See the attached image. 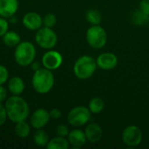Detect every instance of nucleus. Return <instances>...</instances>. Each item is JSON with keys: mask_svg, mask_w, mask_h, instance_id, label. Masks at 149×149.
<instances>
[{"mask_svg": "<svg viewBox=\"0 0 149 149\" xmlns=\"http://www.w3.org/2000/svg\"><path fill=\"white\" fill-rule=\"evenodd\" d=\"M4 107L8 119L15 124L26 120L30 114L29 105L20 95H12L8 98L5 100Z\"/></svg>", "mask_w": 149, "mask_h": 149, "instance_id": "nucleus-1", "label": "nucleus"}, {"mask_svg": "<svg viewBox=\"0 0 149 149\" xmlns=\"http://www.w3.org/2000/svg\"><path fill=\"white\" fill-rule=\"evenodd\" d=\"M54 75L51 70L40 68L34 72L31 78V85L34 91L39 94L48 93L54 86Z\"/></svg>", "mask_w": 149, "mask_h": 149, "instance_id": "nucleus-2", "label": "nucleus"}, {"mask_svg": "<svg viewBox=\"0 0 149 149\" xmlns=\"http://www.w3.org/2000/svg\"><path fill=\"white\" fill-rule=\"evenodd\" d=\"M36 58V48L30 41H21L16 47L14 52V58L16 63L25 67L31 65Z\"/></svg>", "mask_w": 149, "mask_h": 149, "instance_id": "nucleus-3", "label": "nucleus"}, {"mask_svg": "<svg viewBox=\"0 0 149 149\" xmlns=\"http://www.w3.org/2000/svg\"><path fill=\"white\" fill-rule=\"evenodd\" d=\"M97 68L96 60L88 55H83L79 57L73 65L74 75L81 80L91 78L95 72Z\"/></svg>", "mask_w": 149, "mask_h": 149, "instance_id": "nucleus-4", "label": "nucleus"}, {"mask_svg": "<svg viewBox=\"0 0 149 149\" xmlns=\"http://www.w3.org/2000/svg\"><path fill=\"white\" fill-rule=\"evenodd\" d=\"M86 41L94 49L103 48L107 42V34L100 24L92 25L86 31Z\"/></svg>", "mask_w": 149, "mask_h": 149, "instance_id": "nucleus-5", "label": "nucleus"}, {"mask_svg": "<svg viewBox=\"0 0 149 149\" xmlns=\"http://www.w3.org/2000/svg\"><path fill=\"white\" fill-rule=\"evenodd\" d=\"M35 41L39 47L51 50L57 45L58 37L52 28L42 26L38 31H36Z\"/></svg>", "mask_w": 149, "mask_h": 149, "instance_id": "nucleus-6", "label": "nucleus"}, {"mask_svg": "<svg viewBox=\"0 0 149 149\" xmlns=\"http://www.w3.org/2000/svg\"><path fill=\"white\" fill-rule=\"evenodd\" d=\"M89 108L79 106L73 107L67 115V120L69 124L74 127H80L85 126L91 120V114Z\"/></svg>", "mask_w": 149, "mask_h": 149, "instance_id": "nucleus-7", "label": "nucleus"}, {"mask_svg": "<svg viewBox=\"0 0 149 149\" xmlns=\"http://www.w3.org/2000/svg\"><path fill=\"white\" fill-rule=\"evenodd\" d=\"M122 141L129 148L138 147L142 141V132L137 126L131 125L127 127L122 132Z\"/></svg>", "mask_w": 149, "mask_h": 149, "instance_id": "nucleus-8", "label": "nucleus"}, {"mask_svg": "<svg viewBox=\"0 0 149 149\" xmlns=\"http://www.w3.org/2000/svg\"><path fill=\"white\" fill-rule=\"evenodd\" d=\"M63 63L62 55L54 50H49L42 57V65L45 68L53 71L61 66Z\"/></svg>", "mask_w": 149, "mask_h": 149, "instance_id": "nucleus-9", "label": "nucleus"}, {"mask_svg": "<svg viewBox=\"0 0 149 149\" xmlns=\"http://www.w3.org/2000/svg\"><path fill=\"white\" fill-rule=\"evenodd\" d=\"M50 113L44 108L37 109L31 116V126L37 129L44 128L50 121Z\"/></svg>", "mask_w": 149, "mask_h": 149, "instance_id": "nucleus-10", "label": "nucleus"}, {"mask_svg": "<svg viewBox=\"0 0 149 149\" xmlns=\"http://www.w3.org/2000/svg\"><path fill=\"white\" fill-rule=\"evenodd\" d=\"M22 23L26 29L30 31H38L43 26V17L37 12L30 11L24 14Z\"/></svg>", "mask_w": 149, "mask_h": 149, "instance_id": "nucleus-11", "label": "nucleus"}, {"mask_svg": "<svg viewBox=\"0 0 149 149\" xmlns=\"http://www.w3.org/2000/svg\"><path fill=\"white\" fill-rule=\"evenodd\" d=\"M96 63L97 66L102 70H112L117 66L118 58L114 53L104 52L98 56Z\"/></svg>", "mask_w": 149, "mask_h": 149, "instance_id": "nucleus-12", "label": "nucleus"}, {"mask_svg": "<svg viewBox=\"0 0 149 149\" xmlns=\"http://www.w3.org/2000/svg\"><path fill=\"white\" fill-rule=\"evenodd\" d=\"M18 0H0V17L10 18L18 10Z\"/></svg>", "mask_w": 149, "mask_h": 149, "instance_id": "nucleus-13", "label": "nucleus"}, {"mask_svg": "<svg viewBox=\"0 0 149 149\" xmlns=\"http://www.w3.org/2000/svg\"><path fill=\"white\" fill-rule=\"evenodd\" d=\"M85 134L87 141L90 143L99 142L103 135L102 128L98 123H90L85 129Z\"/></svg>", "mask_w": 149, "mask_h": 149, "instance_id": "nucleus-14", "label": "nucleus"}, {"mask_svg": "<svg viewBox=\"0 0 149 149\" xmlns=\"http://www.w3.org/2000/svg\"><path fill=\"white\" fill-rule=\"evenodd\" d=\"M67 140L73 148H79L83 147L86 143V137L85 134V132H83L80 129H73L69 132V134L67 136Z\"/></svg>", "mask_w": 149, "mask_h": 149, "instance_id": "nucleus-15", "label": "nucleus"}, {"mask_svg": "<svg viewBox=\"0 0 149 149\" xmlns=\"http://www.w3.org/2000/svg\"><path fill=\"white\" fill-rule=\"evenodd\" d=\"M25 88L24 82L18 76L12 77L8 81V90L12 95H21Z\"/></svg>", "mask_w": 149, "mask_h": 149, "instance_id": "nucleus-16", "label": "nucleus"}, {"mask_svg": "<svg viewBox=\"0 0 149 149\" xmlns=\"http://www.w3.org/2000/svg\"><path fill=\"white\" fill-rule=\"evenodd\" d=\"M3 43L8 47H16L20 42L21 38L19 34L13 31H8L3 37Z\"/></svg>", "mask_w": 149, "mask_h": 149, "instance_id": "nucleus-17", "label": "nucleus"}, {"mask_svg": "<svg viewBox=\"0 0 149 149\" xmlns=\"http://www.w3.org/2000/svg\"><path fill=\"white\" fill-rule=\"evenodd\" d=\"M69 141L65 137L57 136L52 138L49 141L48 144L46 145L47 149H68L69 148Z\"/></svg>", "mask_w": 149, "mask_h": 149, "instance_id": "nucleus-18", "label": "nucleus"}, {"mask_svg": "<svg viewBox=\"0 0 149 149\" xmlns=\"http://www.w3.org/2000/svg\"><path fill=\"white\" fill-rule=\"evenodd\" d=\"M15 134H17V137H19L21 139L27 138L31 134V127H30V125L25 120L16 123V125H15Z\"/></svg>", "mask_w": 149, "mask_h": 149, "instance_id": "nucleus-19", "label": "nucleus"}, {"mask_svg": "<svg viewBox=\"0 0 149 149\" xmlns=\"http://www.w3.org/2000/svg\"><path fill=\"white\" fill-rule=\"evenodd\" d=\"M34 143L38 147H46L49 142V135L43 129H37L33 135Z\"/></svg>", "mask_w": 149, "mask_h": 149, "instance_id": "nucleus-20", "label": "nucleus"}, {"mask_svg": "<svg viewBox=\"0 0 149 149\" xmlns=\"http://www.w3.org/2000/svg\"><path fill=\"white\" fill-rule=\"evenodd\" d=\"M131 20L134 24L141 26V25H145L148 23L149 16L139 9V10L134 11V13L131 17Z\"/></svg>", "mask_w": 149, "mask_h": 149, "instance_id": "nucleus-21", "label": "nucleus"}, {"mask_svg": "<svg viewBox=\"0 0 149 149\" xmlns=\"http://www.w3.org/2000/svg\"><path fill=\"white\" fill-rule=\"evenodd\" d=\"M105 107V103L103 101V100L100 97H95L93 98L88 105V108L90 110V112L92 113H100L103 111Z\"/></svg>", "mask_w": 149, "mask_h": 149, "instance_id": "nucleus-22", "label": "nucleus"}, {"mask_svg": "<svg viewBox=\"0 0 149 149\" xmlns=\"http://www.w3.org/2000/svg\"><path fill=\"white\" fill-rule=\"evenodd\" d=\"M86 18L88 21V23H90L92 25L100 24L101 20H102V17H101L100 12L97 10H94V9H91L86 12Z\"/></svg>", "mask_w": 149, "mask_h": 149, "instance_id": "nucleus-23", "label": "nucleus"}, {"mask_svg": "<svg viewBox=\"0 0 149 149\" xmlns=\"http://www.w3.org/2000/svg\"><path fill=\"white\" fill-rule=\"evenodd\" d=\"M57 23V17L53 13H48L43 17V26L52 28Z\"/></svg>", "mask_w": 149, "mask_h": 149, "instance_id": "nucleus-24", "label": "nucleus"}, {"mask_svg": "<svg viewBox=\"0 0 149 149\" xmlns=\"http://www.w3.org/2000/svg\"><path fill=\"white\" fill-rule=\"evenodd\" d=\"M69 132L70 131L68 129V127L64 124H60V125L57 126V127H56V134L58 136L66 138L69 134Z\"/></svg>", "mask_w": 149, "mask_h": 149, "instance_id": "nucleus-25", "label": "nucleus"}, {"mask_svg": "<svg viewBox=\"0 0 149 149\" xmlns=\"http://www.w3.org/2000/svg\"><path fill=\"white\" fill-rule=\"evenodd\" d=\"M8 79H9V72L7 68L4 65H0V86L6 83Z\"/></svg>", "mask_w": 149, "mask_h": 149, "instance_id": "nucleus-26", "label": "nucleus"}, {"mask_svg": "<svg viewBox=\"0 0 149 149\" xmlns=\"http://www.w3.org/2000/svg\"><path fill=\"white\" fill-rule=\"evenodd\" d=\"M9 31V22L7 18L0 17V38H2Z\"/></svg>", "mask_w": 149, "mask_h": 149, "instance_id": "nucleus-27", "label": "nucleus"}, {"mask_svg": "<svg viewBox=\"0 0 149 149\" xmlns=\"http://www.w3.org/2000/svg\"><path fill=\"white\" fill-rule=\"evenodd\" d=\"M7 119H8V117H7L5 107L3 106L2 103L0 102V126L3 125Z\"/></svg>", "mask_w": 149, "mask_h": 149, "instance_id": "nucleus-28", "label": "nucleus"}, {"mask_svg": "<svg viewBox=\"0 0 149 149\" xmlns=\"http://www.w3.org/2000/svg\"><path fill=\"white\" fill-rule=\"evenodd\" d=\"M139 9L149 16V0H141L139 4Z\"/></svg>", "mask_w": 149, "mask_h": 149, "instance_id": "nucleus-29", "label": "nucleus"}, {"mask_svg": "<svg viewBox=\"0 0 149 149\" xmlns=\"http://www.w3.org/2000/svg\"><path fill=\"white\" fill-rule=\"evenodd\" d=\"M49 113H50L51 119H53V120H58V119L61 118V116H62V112L58 108H53V109H52L49 112Z\"/></svg>", "mask_w": 149, "mask_h": 149, "instance_id": "nucleus-30", "label": "nucleus"}, {"mask_svg": "<svg viewBox=\"0 0 149 149\" xmlns=\"http://www.w3.org/2000/svg\"><path fill=\"white\" fill-rule=\"evenodd\" d=\"M7 96H8V91L7 89L3 86L1 85L0 86V102H3L7 100Z\"/></svg>", "mask_w": 149, "mask_h": 149, "instance_id": "nucleus-31", "label": "nucleus"}, {"mask_svg": "<svg viewBox=\"0 0 149 149\" xmlns=\"http://www.w3.org/2000/svg\"><path fill=\"white\" fill-rule=\"evenodd\" d=\"M41 65L38 63V62H37V61H33L31 64V68L32 69V71H34V72H36V71H38V69H40L41 68V66H40Z\"/></svg>", "mask_w": 149, "mask_h": 149, "instance_id": "nucleus-32", "label": "nucleus"}]
</instances>
